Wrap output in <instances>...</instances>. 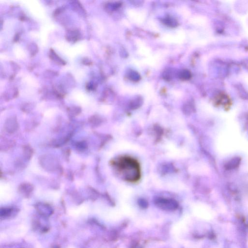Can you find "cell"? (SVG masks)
Wrapping results in <instances>:
<instances>
[{
	"label": "cell",
	"instance_id": "1",
	"mask_svg": "<svg viewBox=\"0 0 248 248\" xmlns=\"http://www.w3.org/2000/svg\"><path fill=\"white\" fill-rule=\"evenodd\" d=\"M115 165L125 180L135 182L141 177L140 166L138 162L130 156H122L115 161Z\"/></svg>",
	"mask_w": 248,
	"mask_h": 248
},
{
	"label": "cell",
	"instance_id": "2",
	"mask_svg": "<svg viewBox=\"0 0 248 248\" xmlns=\"http://www.w3.org/2000/svg\"><path fill=\"white\" fill-rule=\"evenodd\" d=\"M163 22L165 25L171 27H177L178 25V22H177V20L170 17H168L164 19Z\"/></svg>",
	"mask_w": 248,
	"mask_h": 248
},
{
	"label": "cell",
	"instance_id": "3",
	"mask_svg": "<svg viewBox=\"0 0 248 248\" xmlns=\"http://www.w3.org/2000/svg\"><path fill=\"white\" fill-rule=\"evenodd\" d=\"M128 77L130 80L135 81H139L140 79V76L139 74V73L133 70H130V71L128 72Z\"/></svg>",
	"mask_w": 248,
	"mask_h": 248
},
{
	"label": "cell",
	"instance_id": "4",
	"mask_svg": "<svg viewBox=\"0 0 248 248\" xmlns=\"http://www.w3.org/2000/svg\"><path fill=\"white\" fill-rule=\"evenodd\" d=\"M178 77L183 80H187L190 77V73L188 70L183 69L180 71L178 74Z\"/></svg>",
	"mask_w": 248,
	"mask_h": 248
}]
</instances>
